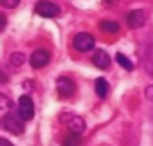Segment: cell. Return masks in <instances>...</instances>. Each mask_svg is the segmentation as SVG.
Listing matches in <instances>:
<instances>
[{"instance_id":"6da1fadb","label":"cell","mask_w":153,"mask_h":146,"mask_svg":"<svg viewBox=\"0 0 153 146\" xmlns=\"http://www.w3.org/2000/svg\"><path fill=\"white\" fill-rule=\"evenodd\" d=\"M0 128H4L15 135L24 133V128H25L15 103L4 94H0Z\"/></svg>"},{"instance_id":"7a4b0ae2","label":"cell","mask_w":153,"mask_h":146,"mask_svg":"<svg viewBox=\"0 0 153 146\" xmlns=\"http://www.w3.org/2000/svg\"><path fill=\"white\" fill-rule=\"evenodd\" d=\"M72 45H74V49L78 52H88V51L94 49L96 38L90 33H78L74 36V40H72Z\"/></svg>"},{"instance_id":"3957f363","label":"cell","mask_w":153,"mask_h":146,"mask_svg":"<svg viewBox=\"0 0 153 146\" xmlns=\"http://www.w3.org/2000/svg\"><path fill=\"white\" fill-rule=\"evenodd\" d=\"M16 110H18V115L22 117V121H31L34 117V103H33L31 96H27V94L20 96Z\"/></svg>"},{"instance_id":"277c9868","label":"cell","mask_w":153,"mask_h":146,"mask_svg":"<svg viewBox=\"0 0 153 146\" xmlns=\"http://www.w3.org/2000/svg\"><path fill=\"white\" fill-rule=\"evenodd\" d=\"M34 11L43 18H56L59 15V7L54 2H51V0H40L34 7Z\"/></svg>"},{"instance_id":"5b68a950","label":"cell","mask_w":153,"mask_h":146,"mask_svg":"<svg viewBox=\"0 0 153 146\" xmlns=\"http://www.w3.org/2000/svg\"><path fill=\"white\" fill-rule=\"evenodd\" d=\"M56 90H58V96H59V98L67 99V98H70V96L76 92V85H74V81H72L70 78L61 76V78L56 80Z\"/></svg>"},{"instance_id":"8992f818","label":"cell","mask_w":153,"mask_h":146,"mask_svg":"<svg viewBox=\"0 0 153 146\" xmlns=\"http://www.w3.org/2000/svg\"><path fill=\"white\" fill-rule=\"evenodd\" d=\"M61 119H63V123L68 126V130L72 132V133H83L85 132V121L79 117V115H74V114H65V115H61Z\"/></svg>"},{"instance_id":"52a82bcc","label":"cell","mask_w":153,"mask_h":146,"mask_svg":"<svg viewBox=\"0 0 153 146\" xmlns=\"http://www.w3.org/2000/svg\"><path fill=\"white\" fill-rule=\"evenodd\" d=\"M49 61H51V54L45 49H36L29 58V63H31L33 69H43Z\"/></svg>"},{"instance_id":"ba28073f","label":"cell","mask_w":153,"mask_h":146,"mask_svg":"<svg viewBox=\"0 0 153 146\" xmlns=\"http://www.w3.org/2000/svg\"><path fill=\"white\" fill-rule=\"evenodd\" d=\"M126 24L131 29H140L146 24V13L142 9H133L126 15Z\"/></svg>"},{"instance_id":"9c48e42d","label":"cell","mask_w":153,"mask_h":146,"mask_svg":"<svg viewBox=\"0 0 153 146\" xmlns=\"http://www.w3.org/2000/svg\"><path fill=\"white\" fill-rule=\"evenodd\" d=\"M92 63L97 67V69H101V70H106L108 67H110V56H108V52L106 51H96V54H94V58H92Z\"/></svg>"},{"instance_id":"30bf717a","label":"cell","mask_w":153,"mask_h":146,"mask_svg":"<svg viewBox=\"0 0 153 146\" xmlns=\"http://www.w3.org/2000/svg\"><path fill=\"white\" fill-rule=\"evenodd\" d=\"M108 92H110L108 81H106L105 78H97V80H96V94H97V98L105 99V98L108 96Z\"/></svg>"},{"instance_id":"8fae6325","label":"cell","mask_w":153,"mask_h":146,"mask_svg":"<svg viewBox=\"0 0 153 146\" xmlns=\"http://www.w3.org/2000/svg\"><path fill=\"white\" fill-rule=\"evenodd\" d=\"M99 29L105 31V33H108V34H117L121 27H119V24L114 22V20H103V22L99 24Z\"/></svg>"},{"instance_id":"7c38bea8","label":"cell","mask_w":153,"mask_h":146,"mask_svg":"<svg viewBox=\"0 0 153 146\" xmlns=\"http://www.w3.org/2000/svg\"><path fill=\"white\" fill-rule=\"evenodd\" d=\"M81 144V137L78 135V133H68V135H65V139H63V146H79Z\"/></svg>"},{"instance_id":"4fadbf2b","label":"cell","mask_w":153,"mask_h":146,"mask_svg":"<svg viewBox=\"0 0 153 146\" xmlns=\"http://www.w3.org/2000/svg\"><path fill=\"white\" fill-rule=\"evenodd\" d=\"M115 60H117V63H119L123 69H126V70H131V69H133L131 60H130V58H126L123 52H117V54H115Z\"/></svg>"},{"instance_id":"5bb4252c","label":"cell","mask_w":153,"mask_h":146,"mask_svg":"<svg viewBox=\"0 0 153 146\" xmlns=\"http://www.w3.org/2000/svg\"><path fill=\"white\" fill-rule=\"evenodd\" d=\"M9 61H11L15 67H20V65L25 61V56H24L22 52H13V54L9 56Z\"/></svg>"},{"instance_id":"9a60e30c","label":"cell","mask_w":153,"mask_h":146,"mask_svg":"<svg viewBox=\"0 0 153 146\" xmlns=\"http://www.w3.org/2000/svg\"><path fill=\"white\" fill-rule=\"evenodd\" d=\"M20 4V0H0V6H4L7 9H15Z\"/></svg>"},{"instance_id":"2e32d148","label":"cell","mask_w":153,"mask_h":146,"mask_svg":"<svg viewBox=\"0 0 153 146\" xmlns=\"http://www.w3.org/2000/svg\"><path fill=\"white\" fill-rule=\"evenodd\" d=\"M6 24H7V20H6V16L0 13V33H2L4 29H6Z\"/></svg>"},{"instance_id":"e0dca14e","label":"cell","mask_w":153,"mask_h":146,"mask_svg":"<svg viewBox=\"0 0 153 146\" xmlns=\"http://www.w3.org/2000/svg\"><path fill=\"white\" fill-rule=\"evenodd\" d=\"M0 146H15L13 142H9L7 139H4V137H0Z\"/></svg>"}]
</instances>
